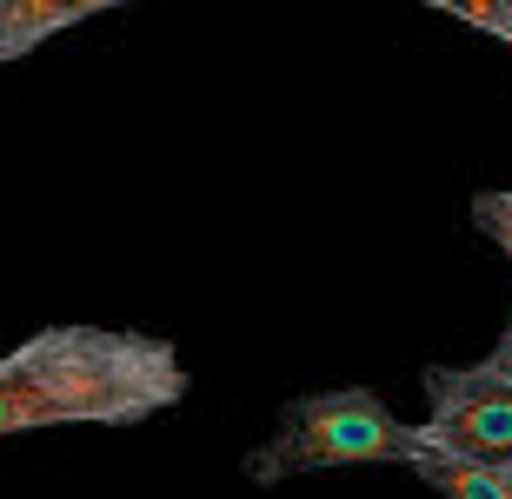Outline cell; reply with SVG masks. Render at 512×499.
<instances>
[{"label": "cell", "mask_w": 512, "mask_h": 499, "mask_svg": "<svg viewBox=\"0 0 512 499\" xmlns=\"http://www.w3.org/2000/svg\"><path fill=\"white\" fill-rule=\"evenodd\" d=\"M187 400V366L153 333L47 327L0 360V440L40 426H140Z\"/></svg>", "instance_id": "obj_1"}, {"label": "cell", "mask_w": 512, "mask_h": 499, "mask_svg": "<svg viewBox=\"0 0 512 499\" xmlns=\"http://www.w3.org/2000/svg\"><path fill=\"white\" fill-rule=\"evenodd\" d=\"M413 426L393 420V406L373 386H333V393H300L286 400L280 426L247 453L253 486H280L300 473H333V466H406Z\"/></svg>", "instance_id": "obj_2"}, {"label": "cell", "mask_w": 512, "mask_h": 499, "mask_svg": "<svg viewBox=\"0 0 512 499\" xmlns=\"http://www.w3.org/2000/svg\"><path fill=\"white\" fill-rule=\"evenodd\" d=\"M426 433L473 460L512 466V380L493 360L479 366H426Z\"/></svg>", "instance_id": "obj_3"}, {"label": "cell", "mask_w": 512, "mask_h": 499, "mask_svg": "<svg viewBox=\"0 0 512 499\" xmlns=\"http://www.w3.org/2000/svg\"><path fill=\"white\" fill-rule=\"evenodd\" d=\"M406 473H419V480L433 486V493H446V499H512V466L473 460V453H459V446L433 440L426 426H413Z\"/></svg>", "instance_id": "obj_4"}, {"label": "cell", "mask_w": 512, "mask_h": 499, "mask_svg": "<svg viewBox=\"0 0 512 499\" xmlns=\"http://www.w3.org/2000/svg\"><path fill=\"white\" fill-rule=\"evenodd\" d=\"M107 7H127V0H0V60L34 54V47H47L54 34L107 14Z\"/></svg>", "instance_id": "obj_5"}, {"label": "cell", "mask_w": 512, "mask_h": 499, "mask_svg": "<svg viewBox=\"0 0 512 499\" xmlns=\"http://www.w3.org/2000/svg\"><path fill=\"white\" fill-rule=\"evenodd\" d=\"M486 360H493L499 373H506V380H512V313H506V333H499V346H493V353H486Z\"/></svg>", "instance_id": "obj_6"}]
</instances>
